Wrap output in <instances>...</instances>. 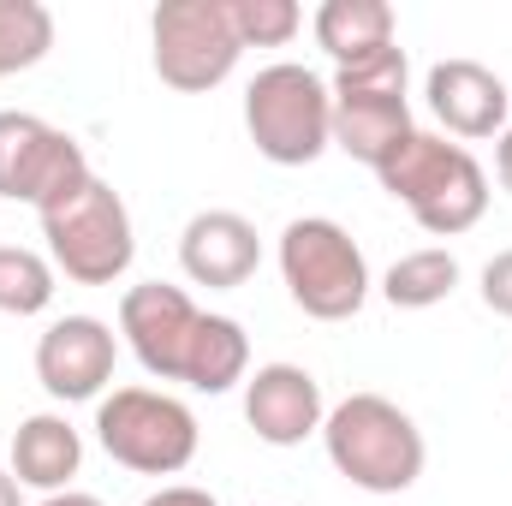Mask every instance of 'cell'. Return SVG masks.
<instances>
[{"label":"cell","mask_w":512,"mask_h":506,"mask_svg":"<svg viewBox=\"0 0 512 506\" xmlns=\"http://www.w3.org/2000/svg\"><path fill=\"white\" fill-rule=\"evenodd\" d=\"M382 191L411 209V221L435 239H459L489 215V173L465 143H447L435 131H411L399 155L387 161Z\"/></svg>","instance_id":"obj_1"},{"label":"cell","mask_w":512,"mask_h":506,"mask_svg":"<svg viewBox=\"0 0 512 506\" xmlns=\"http://www.w3.org/2000/svg\"><path fill=\"white\" fill-rule=\"evenodd\" d=\"M322 447H328L334 471L352 489H364V495H405L423 477V465H429L423 429L387 393L340 399L328 411V423H322Z\"/></svg>","instance_id":"obj_2"},{"label":"cell","mask_w":512,"mask_h":506,"mask_svg":"<svg viewBox=\"0 0 512 506\" xmlns=\"http://www.w3.org/2000/svg\"><path fill=\"white\" fill-rule=\"evenodd\" d=\"M245 131H251L262 161L310 167L322 149H334V96L298 60L262 66L245 90Z\"/></svg>","instance_id":"obj_3"},{"label":"cell","mask_w":512,"mask_h":506,"mask_svg":"<svg viewBox=\"0 0 512 506\" xmlns=\"http://www.w3.org/2000/svg\"><path fill=\"white\" fill-rule=\"evenodd\" d=\"M280 280L316 322H352L370 298V262L358 239L328 215H298L280 233Z\"/></svg>","instance_id":"obj_4"},{"label":"cell","mask_w":512,"mask_h":506,"mask_svg":"<svg viewBox=\"0 0 512 506\" xmlns=\"http://www.w3.org/2000/svg\"><path fill=\"white\" fill-rule=\"evenodd\" d=\"M96 441L114 465L137 477H179L197 459V411L161 387H114L96 405Z\"/></svg>","instance_id":"obj_5"},{"label":"cell","mask_w":512,"mask_h":506,"mask_svg":"<svg viewBox=\"0 0 512 506\" xmlns=\"http://www.w3.org/2000/svg\"><path fill=\"white\" fill-rule=\"evenodd\" d=\"M42 239L54 274H66L72 286H114L137 256L126 197L108 179H90L78 197H66L60 209L42 215Z\"/></svg>","instance_id":"obj_6"},{"label":"cell","mask_w":512,"mask_h":506,"mask_svg":"<svg viewBox=\"0 0 512 506\" xmlns=\"http://www.w3.org/2000/svg\"><path fill=\"white\" fill-rule=\"evenodd\" d=\"M405 48L393 42L387 54H376L370 66L334 72L328 96H334V149H346L352 161L376 167L399 155V143L411 137V102H405Z\"/></svg>","instance_id":"obj_7"},{"label":"cell","mask_w":512,"mask_h":506,"mask_svg":"<svg viewBox=\"0 0 512 506\" xmlns=\"http://www.w3.org/2000/svg\"><path fill=\"white\" fill-rule=\"evenodd\" d=\"M149 42H155V78L179 96L227 84L245 54L227 0H161L149 18Z\"/></svg>","instance_id":"obj_8"},{"label":"cell","mask_w":512,"mask_h":506,"mask_svg":"<svg viewBox=\"0 0 512 506\" xmlns=\"http://www.w3.org/2000/svg\"><path fill=\"white\" fill-rule=\"evenodd\" d=\"M90 179H96L90 155L72 131L18 114V108L0 114V197L6 203H30L36 215H48L66 197H78Z\"/></svg>","instance_id":"obj_9"},{"label":"cell","mask_w":512,"mask_h":506,"mask_svg":"<svg viewBox=\"0 0 512 506\" xmlns=\"http://www.w3.org/2000/svg\"><path fill=\"white\" fill-rule=\"evenodd\" d=\"M197 322H203V310L191 304V292L167 286V280H143L120 298V340L155 381H185Z\"/></svg>","instance_id":"obj_10"},{"label":"cell","mask_w":512,"mask_h":506,"mask_svg":"<svg viewBox=\"0 0 512 506\" xmlns=\"http://www.w3.org/2000/svg\"><path fill=\"white\" fill-rule=\"evenodd\" d=\"M114 364H120V334L102 316H60L36 340V381L66 405L102 399V387L114 381Z\"/></svg>","instance_id":"obj_11"},{"label":"cell","mask_w":512,"mask_h":506,"mask_svg":"<svg viewBox=\"0 0 512 506\" xmlns=\"http://www.w3.org/2000/svg\"><path fill=\"white\" fill-rule=\"evenodd\" d=\"M245 423L268 447H298V441L322 435V423H328L322 381L304 364H262L256 376H245Z\"/></svg>","instance_id":"obj_12"},{"label":"cell","mask_w":512,"mask_h":506,"mask_svg":"<svg viewBox=\"0 0 512 506\" xmlns=\"http://www.w3.org/2000/svg\"><path fill=\"white\" fill-rule=\"evenodd\" d=\"M256 262H262V239H256V227L239 209H203L179 233V268L209 292L245 286L256 274Z\"/></svg>","instance_id":"obj_13"},{"label":"cell","mask_w":512,"mask_h":506,"mask_svg":"<svg viewBox=\"0 0 512 506\" xmlns=\"http://www.w3.org/2000/svg\"><path fill=\"white\" fill-rule=\"evenodd\" d=\"M423 96H429V114L453 137H501L507 131L512 96L483 60H441V66H429Z\"/></svg>","instance_id":"obj_14"},{"label":"cell","mask_w":512,"mask_h":506,"mask_svg":"<svg viewBox=\"0 0 512 506\" xmlns=\"http://www.w3.org/2000/svg\"><path fill=\"white\" fill-rule=\"evenodd\" d=\"M78 465H84V435L60 411H36V417L18 423V435H12V477H18V489L60 495V489H72Z\"/></svg>","instance_id":"obj_15"},{"label":"cell","mask_w":512,"mask_h":506,"mask_svg":"<svg viewBox=\"0 0 512 506\" xmlns=\"http://www.w3.org/2000/svg\"><path fill=\"white\" fill-rule=\"evenodd\" d=\"M310 30H316V48L340 72H352L393 48V6L387 0H322Z\"/></svg>","instance_id":"obj_16"},{"label":"cell","mask_w":512,"mask_h":506,"mask_svg":"<svg viewBox=\"0 0 512 506\" xmlns=\"http://www.w3.org/2000/svg\"><path fill=\"white\" fill-rule=\"evenodd\" d=\"M251 376V334L233 322V316H209L197 322V340H191V358H185V387L197 393H227Z\"/></svg>","instance_id":"obj_17"},{"label":"cell","mask_w":512,"mask_h":506,"mask_svg":"<svg viewBox=\"0 0 512 506\" xmlns=\"http://www.w3.org/2000/svg\"><path fill=\"white\" fill-rule=\"evenodd\" d=\"M453 286H459V256L441 245L399 256L382 274V298L393 310H435L441 298H453Z\"/></svg>","instance_id":"obj_18"},{"label":"cell","mask_w":512,"mask_h":506,"mask_svg":"<svg viewBox=\"0 0 512 506\" xmlns=\"http://www.w3.org/2000/svg\"><path fill=\"white\" fill-rule=\"evenodd\" d=\"M54 48V12L42 0H0V78L42 66Z\"/></svg>","instance_id":"obj_19"},{"label":"cell","mask_w":512,"mask_h":506,"mask_svg":"<svg viewBox=\"0 0 512 506\" xmlns=\"http://www.w3.org/2000/svg\"><path fill=\"white\" fill-rule=\"evenodd\" d=\"M54 262L30 245H0V310L6 316H42L54 304Z\"/></svg>","instance_id":"obj_20"},{"label":"cell","mask_w":512,"mask_h":506,"mask_svg":"<svg viewBox=\"0 0 512 506\" xmlns=\"http://www.w3.org/2000/svg\"><path fill=\"white\" fill-rule=\"evenodd\" d=\"M227 12L245 48H286L304 30V12L292 0H227Z\"/></svg>","instance_id":"obj_21"},{"label":"cell","mask_w":512,"mask_h":506,"mask_svg":"<svg viewBox=\"0 0 512 506\" xmlns=\"http://www.w3.org/2000/svg\"><path fill=\"white\" fill-rule=\"evenodd\" d=\"M483 304L512 322V251L489 256V268H483Z\"/></svg>","instance_id":"obj_22"},{"label":"cell","mask_w":512,"mask_h":506,"mask_svg":"<svg viewBox=\"0 0 512 506\" xmlns=\"http://www.w3.org/2000/svg\"><path fill=\"white\" fill-rule=\"evenodd\" d=\"M143 506H221L209 489H197V483H167V489H155Z\"/></svg>","instance_id":"obj_23"},{"label":"cell","mask_w":512,"mask_h":506,"mask_svg":"<svg viewBox=\"0 0 512 506\" xmlns=\"http://www.w3.org/2000/svg\"><path fill=\"white\" fill-rule=\"evenodd\" d=\"M495 173H501V185L512 191V131H501V143H495Z\"/></svg>","instance_id":"obj_24"},{"label":"cell","mask_w":512,"mask_h":506,"mask_svg":"<svg viewBox=\"0 0 512 506\" xmlns=\"http://www.w3.org/2000/svg\"><path fill=\"white\" fill-rule=\"evenodd\" d=\"M42 506H102L96 495H84V489H60V495H48Z\"/></svg>","instance_id":"obj_25"},{"label":"cell","mask_w":512,"mask_h":506,"mask_svg":"<svg viewBox=\"0 0 512 506\" xmlns=\"http://www.w3.org/2000/svg\"><path fill=\"white\" fill-rule=\"evenodd\" d=\"M0 506H24V489H18L12 471H0Z\"/></svg>","instance_id":"obj_26"}]
</instances>
